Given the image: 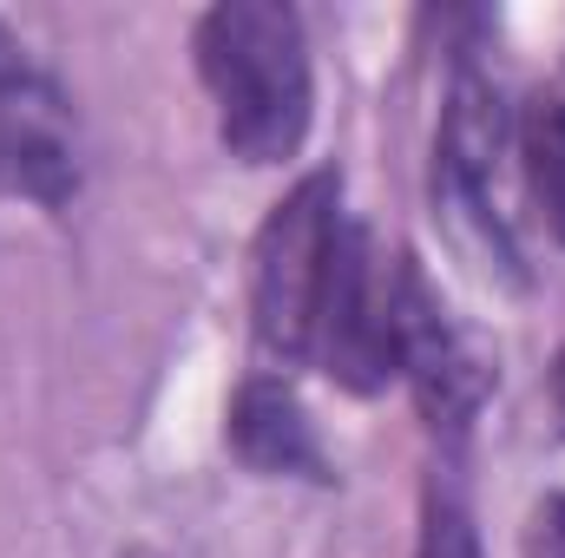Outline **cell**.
Segmentation results:
<instances>
[{"label":"cell","instance_id":"cell-1","mask_svg":"<svg viewBox=\"0 0 565 558\" xmlns=\"http://www.w3.org/2000/svg\"><path fill=\"white\" fill-rule=\"evenodd\" d=\"M198 73L217 106V132L244 164H282L309 139L316 79L302 20L277 0H224L198 20Z\"/></svg>","mask_w":565,"mask_h":558},{"label":"cell","instance_id":"cell-2","mask_svg":"<svg viewBox=\"0 0 565 558\" xmlns=\"http://www.w3.org/2000/svg\"><path fill=\"white\" fill-rule=\"evenodd\" d=\"M342 230H349V217H342V178L335 171L302 178L270 211V224L257 237V277H250L264 348H277L289 362L316 355V322L329 302Z\"/></svg>","mask_w":565,"mask_h":558},{"label":"cell","instance_id":"cell-3","mask_svg":"<svg viewBox=\"0 0 565 558\" xmlns=\"http://www.w3.org/2000/svg\"><path fill=\"white\" fill-rule=\"evenodd\" d=\"M73 184H79L73 106L0 26V191H20L33 204H66Z\"/></svg>","mask_w":565,"mask_h":558},{"label":"cell","instance_id":"cell-4","mask_svg":"<svg viewBox=\"0 0 565 558\" xmlns=\"http://www.w3.org/2000/svg\"><path fill=\"white\" fill-rule=\"evenodd\" d=\"M507 151H513V126H507L500 86L480 79V73H460V79H454V99H447V132H440L447 191L480 217V230H487V237L507 250V264H513V230H507V211H500Z\"/></svg>","mask_w":565,"mask_h":558},{"label":"cell","instance_id":"cell-5","mask_svg":"<svg viewBox=\"0 0 565 558\" xmlns=\"http://www.w3.org/2000/svg\"><path fill=\"white\" fill-rule=\"evenodd\" d=\"M231 447L257 466V473H302V480H322L329 460L316 447V427L296 408V395L277 382H250L231 408Z\"/></svg>","mask_w":565,"mask_h":558},{"label":"cell","instance_id":"cell-6","mask_svg":"<svg viewBox=\"0 0 565 558\" xmlns=\"http://www.w3.org/2000/svg\"><path fill=\"white\" fill-rule=\"evenodd\" d=\"M513 144H520V164H526V184L540 197L546 230L565 244V73L546 93H533V106H526Z\"/></svg>","mask_w":565,"mask_h":558},{"label":"cell","instance_id":"cell-7","mask_svg":"<svg viewBox=\"0 0 565 558\" xmlns=\"http://www.w3.org/2000/svg\"><path fill=\"white\" fill-rule=\"evenodd\" d=\"M422 558H480V533L473 513L460 506V493H427V519H422Z\"/></svg>","mask_w":565,"mask_h":558},{"label":"cell","instance_id":"cell-8","mask_svg":"<svg viewBox=\"0 0 565 558\" xmlns=\"http://www.w3.org/2000/svg\"><path fill=\"white\" fill-rule=\"evenodd\" d=\"M526 558H565V493H553L540 513H533V533H526Z\"/></svg>","mask_w":565,"mask_h":558},{"label":"cell","instance_id":"cell-9","mask_svg":"<svg viewBox=\"0 0 565 558\" xmlns=\"http://www.w3.org/2000/svg\"><path fill=\"white\" fill-rule=\"evenodd\" d=\"M553 395H559V415H565V355H559V368H553Z\"/></svg>","mask_w":565,"mask_h":558}]
</instances>
